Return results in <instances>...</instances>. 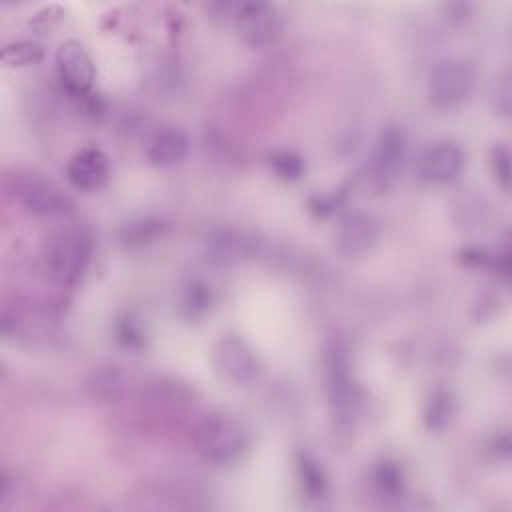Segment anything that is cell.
Instances as JSON below:
<instances>
[{"instance_id": "obj_1", "label": "cell", "mask_w": 512, "mask_h": 512, "mask_svg": "<svg viewBox=\"0 0 512 512\" xmlns=\"http://www.w3.org/2000/svg\"><path fill=\"white\" fill-rule=\"evenodd\" d=\"M326 372H328V398L332 416L338 426L350 428L358 416L360 406V394L356 380L350 372V362L346 356V350L338 344H334L328 350L326 358Z\"/></svg>"}, {"instance_id": "obj_2", "label": "cell", "mask_w": 512, "mask_h": 512, "mask_svg": "<svg viewBox=\"0 0 512 512\" xmlns=\"http://www.w3.org/2000/svg\"><path fill=\"white\" fill-rule=\"evenodd\" d=\"M246 448V432L230 416H210L196 430V450L212 464H230Z\"/></svg>"}, {"instance_id": "obj_3", "label": "cell", "mask_w": 512, "mask_h": 512, "mask_svg": "<svg viewBox=\"0 0 512 512\" xmlns=\"http://www.w3.org/2000/svg\"><path fill=\"white\" fill-rule=\"evenodd\" d=\"M476 84V66L468 58L452 56L436 64L428 82L430 102L438 108H452L464 102Z\"/></svg>"}, {"instance_id": "obj_4", "label": "cell", "mask_w": 512, "mask_h": 512, "mask_svg": "<svg viewBox=\"0 0 512 512\" xmlns=\"http://www.w3.org/2000/svg\"><path fill=\"white\" fill-rule=\"evenodd\" d=\"M92 256V238L84 230H64L48 244L46 264L62 284H74L86 270Z\"/></svg>"}, {"instance_id": "obj_5", "label": "cell", "mask_w": 512, "mask_h": 512, "mask_svg": "<svg viewBox=\"0 0 512 512\" xmlns=\"http://www.w3.org/2000/svg\"><path fill=\"white\" fill-rule=\"evenodd\" d=\"M230 18L238 36L252 48L272 44L284 28V18L274 4L268 2H236L232 4Z\"/></svg>"}, {"instance_id": "obj_6", "label": "cell", "mask_w": 512, "mask_h": 512, "mask_svg": "<svg viewBox=\"0 0 512 512\" xmlns=\"http://www.w3.org/2000/svg\"><path fill=\"white\" fill-rule=\"evenodd\" d=\"M216 374L232 386H250L260 376V360L238 336L226 334L212 348Z\"/></svg>"}, {"instance_id": "obj_7", "label": "cell", "mask_w": 512, "mask_h": 512, "mask_svg": "<svg viewBox=\"0 0 512 512\" xmlns=\"http://www.w3.org/2000/svg\"><path fill=\"white\" fill-rule=\"evenodd\" d=\"M406 152H408V140H406L404 130L398 126H386L378 134V138L370 150V158H368L370 178L376 184L386 186L402 170Z\"/></svg>"}, {"instance_id": "obj_8", "label": "cell", "mask_w": 512, "mask_h": 512, "mask_svg": "<svg viewBox=\"0 0 512 512\" xmlns=\"http://www.w3.org/2000/svg\"><path fill=\"white\" fill-rule=\"evenodd\" d=\"M56 68L62 84L74 96H84L90 92L96 70L90 54L78 40H64L56 50Z\"/></svg>"}, {"instance_id": "obj_9", "label": "cell", "mask_w": 512, "mask_h": 512, "mask_svg": "<svg viewBox=\"0 0 512 512\" xmlns=\"http://www.w3.org/2000/svg\"><path fill=\"white\" fill-rule=\"evenodd\" d=\"M464 162H466L464 150L456 142L442 140V142L428 146L420 154L418 174L428 184L444 186V184L454 182L460 176Z\"/></svg>"}, {"instance_id": "obj_10", "label": "cell", "mask_w": 512, "mask_h": 512, "mask_svg": "<svg viewBox=\"0 0 512 512\" xmlns=\"http://www.w3.org/2000/svg\"><path fill=\"white\" fill-rule=\"evenodd\" d=\"M14 192L24 210L36 216H62L72 208L68 196H64L58 186L38 176L18 180Z\"/></svg>"}, {"instance_id": "obj_11", "label": "cell", "mask_w": 512, "mask_h": 512, "mask_svg": "<svg viewBox=\"0 0 512 512\" xmlns=\"http://www.w3.org/2000/svg\"><path fill=\"white\" fill-rule=\"evenodd\" d=\"M378 238V226L372 216L368 214H348L340 220L334 242L336 250L344 256H362L366 254Z\"/></svg>"}, {"instance_id": "obj_12", "label": "cell", "mask_w": 512, "mask_h": 512, "mask_svg": "<svg viewBox=\"0 0 512 512\" xmlns=\"http://www.w3.org/2000/svg\"><path fill=\"white\" fill-rule=\"evenodd\" d=\"M110 174V164L106 154L100 148L88 146L76 152L66 166L68 182L78 190H96L100 188Z\"/></svg>"}, {"instance_id": "obj_13", "label": "cell", "mask_w": 512, "mask_h": 512, "mask_svg": "<svg viewBox=\"0 0 512 512\" xmlns=\"http://www.w3.org/2000/svg\"><path fill=\"white\" fill-rule=\"evenodd\" d=\"M188 152V136L176 128L168 126L158 130L148 142V160L154 166L166 168L178 164Z\"/></svg>"}, {"instance_id": "obj_14", "label": "cell", "mask_w": 512, "mask_h": 512, "mask_svg": "<svg viewBox=\"0 0 512 512\" xmlns=\"http://www.w3.org/2000/svg\"><path fill=\"white\" fill-rule=\"evenodd\" d=\"M296 468H298V478L302 484V490L318 500L326 494L328 488V480H326V472L320 466L318 460H314L310 454H300L296 460Z\"/></svg>"}, {"instance_id": "obj_15", "label": "cell", "mask_w": 512, "mask_h": 512, "mask_svg": "<svg viewBox=\"0 0 512 512\" xmlns=\"http://www.w3.org/2000/svg\"><path fill=\"white\" fill-rule=\"evenodd\" d=\"M254 238L246 236L244 232H220L218 238H214L212 246L220 260H238L244 254H250L254 250Z\"/></svg>"}, {"instance_id": "obj_16", "label": "cell", "mask_w": 512, "mask_h": 512, "mask_svg": "<svg viewBox=\"0 0 512 512\" xmlns=\"http://www.w3.org/2000/svg\"><path fill=\"white\" fill-rule=\"evenodd\" d=\"M44 56L42 44L34 40H18L2 48V62L6 66H32Z\"/></svg>"}, {"instance_id": "obj_17", "label": "cell", "mask_w": 512, "mask_h": 512, "mask_svg": "<svg viewBox=\"0 0 512 512\" xmlns=\"http://www.w3.org/2000/svg\"><path fill=\"white\" fill-rule=\"evenodd\" d=\"M374 484L384 498H398L404 490V476L396 462L382 460L374 470Z\"/></svg>"}, {"instance_id": "obj_18", "label": "cell", "mask_w": 512, "mask_h": 512, "mask_svg": "<svg viewBox=\"0 0 512 512\" xmlns=\"http://www.w3.org/2000/svg\"><path fill=\"white\" fill-rule=\"evenodd\" d=\"M270 168L278 174V178L294 182L304 172V160L292 150H280L270 156Z\"/></svg>"}, {"instance_id": "obj_19", "label": "cell", "mask_w": 512, "mask_h": 512, "mask_svg": "<svg viewBox=\"0 0 512 512\" xmlns=\"http://www.w3.org/2000/svg\"><path fill=\"white\" fill-rule=\"evenodd\" d=\"M452 416V400L450 394L444 390H438L430 396L428 408H426V424L430 428H442L448 424Z\"/></svg>"}, {"instance_id": "obj_20", "label": "cell", "mask_w": 512, "mask_h": 512, "mask_svg": "<svg viewBox=\"0 0 512 512\" xmlns=\"http://www.w3.org/2000/svg\"><path fill=\"white\" fill-rule=\"evenodd\" d=\"M490 162H492V172H494L496 180L500 182L502 188L508 190V186H510V154H508L506 146H494Z\"/></svg>"}]
</instances>
